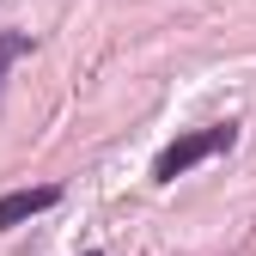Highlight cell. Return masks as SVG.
<instances>
[{
	"mask_svg": "<svg viewBox=\"0 0 256 256\" xmlns=\"http://www.w3.org/2000/svg\"><path fill=\"white\" fill-rule=\"evenodd\" d=\"M238 140V128L232 122H220V128H196V134H177L165 152L152 158V183H177L189 165H202L208 152H220V146H232Z\"/></svg>",
	"mask_w": 256,
	"mask_h": 256,
	"instance_id": "obj_1",
	"label": "cell"
},
{
	"mask_svg": "<svg viewBox=\"0 0 256 256\" xmlns=\"http://www.w3.org/2000/svg\"><path fill=\"white\" fill-rule=\"evenodd\" d=\"M55 202H61V189H55V183H43V189H12V196H0V232H12L18 220L43 214V208H55Z\"/></svg>",
	"mask_w": 256,
	"mask_h": 256,
	"instance_id": "obj_2",
	"label": "cell"
},
{
	"mask_svg": "<svg viewBox=\"0 0 256 256\" xmlns=\"http://www.w3.org/2000/svg\"><path fill=\"white\" fill-rule=\"evenodd\" d=\"M30 49V37H18V30H0V86H6V74H12V61Z\"/></svg>",
	"mask_w": 256,
	"mask_h": 256,
	"instance_id": "obj_3",
	"label": "cell"
},
{
	"mask_svg": "<svg viewBox=\"0 0 256 256\" xmlns=\"http://www.w3.org/2000/svg\"><path fill=\"white\" fill-rule=\"evenodd\" d=\"M92 256H98V250H92Z\"/></svg>",
	"mask_w": 256,
	"mask_h": 256,
	"instance_id": "obj_4",
	"label": "cell"
}]
</instances>
